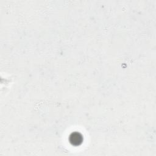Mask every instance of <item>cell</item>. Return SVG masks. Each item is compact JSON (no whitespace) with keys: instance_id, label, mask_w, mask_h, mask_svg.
<instances>
[{"instance_id":"obj_1","label":"cell","mask_w":156,"mask_h":156,"mask_svg":"<svg viewBox=\"0 0 156 156\" xmlns=\"http://www.w3.org/2000/svg\"><path fill=\"white\" fill-rule=\"evenodd\" d=\"M69 140L71 144L77 146L80 145L83 141V136L80 133L77 132H74L70 135L69 137Z\"/></svg>"}]
</instances>
